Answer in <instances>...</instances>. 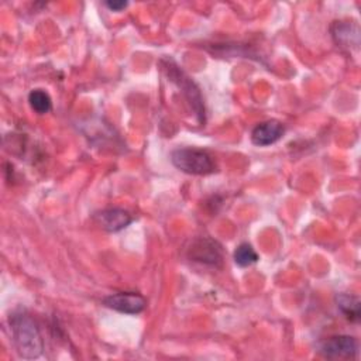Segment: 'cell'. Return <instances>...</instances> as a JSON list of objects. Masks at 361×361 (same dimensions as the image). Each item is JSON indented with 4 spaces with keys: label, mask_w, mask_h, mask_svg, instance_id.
<instances>
[{
    "label": "cell",
    "mask_w": 361,
    "mask_h": 361,
    "mask_svg": "<svg viewBox=\"0 0 361 361\" xmlns=\"http://www.w3.org/2000/svg\"><path fill=\"white\" fill-rule=\"evenodd\" d=\"M28 103L31 109L38 114H45L52 109L51 96L44 89H34L28 94Z\"/></svg>",
    "instance_id": "11"
},
{
    "label": "cell",
    "mask_w": 361,
    "mask_h": 361,
    "mask_svg": "<svg viewBox=\"0 0 361 361\" xmlns=\"http://www.w3.org/2000/svg\"><path fill=\"white\" fill-rule=\"evenodd\" d=\"M258 261V254L255 252V250L252 248L251 244L248 243H241L235 251H234V262L241 267H250L252 264H255Z\"/></svg>",
    "instance_id": "12"
},
{
    "label": "cell",
    "mask_w": 361,
    "mask_h": 361,
    "mask_svg": "<svg viewBox=\"0 0 361 361\" xmlns=\"http://www.w3.org/2000/svg\"><path fill=\"white\" fill-rule=\"evenodd\" d=\"M104 6L111 10V11H121L123 8H126L128 6V1H123V0H113V1H106Z\"/></svg>",
    "instance_id": "13"
},
{
    "label": "cell",
    "mask_w": 361,
    "mask_h": 361,
    "mask_svg": "<svg viewBox=\"0 0 361 361\" xmlns=\"http://www.w3.org/2000/svg\"><path fill=\"white\" fill-rule=\"evenodd\" d=\"M161 66L166 73L168 79L179 87L186 102L190 104V109L193 110V114L196 116L197 121L204 123V104L196 83L179 68V65L173 59L164 58L161 61Z\"/></svg>",
    "instance_id": "2"
},
{
    "label": "cell",
    "mask_w": 361,
    "mask_h": 361,
    "mask_svg": "<svg viewBox=\"0 0 361 361\" xmlns=\"http://www.w3.org/2000/svg\"><path fill=\"white\" fill-rule=\"evenodd\" d=\"M331 37L334 42L348 51L360 48V28L354 21H334L331 25Z\"/></svg>",
    "instance_id": "8"
},
{
    "label": "cell",
    "mask_w": 361,
    "mask_h": 361,
    "mask_svg": "<svg viewBox=\"0 0 361 361\" xmlns=\"http://www.w3.org/2000/svg\"><path fill=\"white\" fill-rule=\"evenodd\" d=\"M285 133V127L278 120H267L257 124L251 131V141L258 147H268L275 144Z\"/></svg>",
    "instance_id": "9"
},
{
    "label": "cell",
    "mask_w": 361,
    "mask_h": 361,
    "mask_svg": "<svg viewBox=\"0 0 361 361\" xmlns=\"http://www.w3.org/2000/svg\"><path fill=\"white\" fill-rule=\"evenodd\" d=\"M319 351L327 358H355L358 355V341L353 336H333L322 341Z\"/></svg>",
    "instance_id": "5"
},
{
    "label": "cell",
    "mask_w": 361,
    "mask_h": 361,
    "mask_svg": "<svg viewBox=\"0 0 361 361\" xmlns=\"http://www.w3.org/2000/svg\"><path fill=\"white\" fill-rule=\"evenodd\" d=\"M10 329L16 351L21 358L34 360L42 354V336L31 316L25 313L13 314L10 317Z\"/></svg>",
    "instance_id": "1"
},
{
    "label": "cell",
    "mask_w": 361,
    "mask_h": 361,
    "mask_svg": "<svg viewBox=\"0 0 361 361\" xmlns=\"http://www.w3.org/2000/svg\"><path fill=\"white\" fill-rule=\"evenodd\" d=\"M336 305L340 312L353 323H358L361 319V302L357 296L348 293H338L336 296Z\"/></svg>",
    "instance_id": "10"
},
{
    "label": "cell",
    "mask_w": 361,
    "mask_h": 361,
    "mask_svg": "<svg viewBox=\"0 0 361 361\" xmlns=\"http://www.w3.org/2000/svg\"><path fill=\"white\" fill-rule=\"evenodd\" d=\"M103 305L124 314H138L145 309L147 300L142 295L135 292H116L106 296Z\"/></svg>",
    "instance_id": "6"
},
{
    "label": "cell",
    "mask_w": 361,
    "mask_h": 361,
    "mask_svg": "<svg viewBox=\"0 0 361 361\" xmlns=\"http://www.w3.org/2000/svg\"><path fill=\"white\" fill-rule=\"evenodd\" d=\"M93 220L100 228L109 233H116L126 228L133 221V217L124 209L110 207V209H104L94 213Z\"/></svg>",
    "instance_id": "7"
},
{
    "label": "cell",
    "mask_w": 361,
    "mask_h": 361,
    "mask_svg": "<svg viewBox=\"0 0 361 361\" xmlns=\"http://www.w3.org/2000/svg\"><path fill=\"white\" fill-rule=\"evenodd\" d=\"M171 162L179 171L189 175H209L216 171V164L207 151L199 148H176L171 154Z\"/></svg>",
    "instance_id": "3"
},
{
    "label": "cell",
    "mask_w": 361,
    "mask_h": 361,
    "mask_svg": "<svg viewBox=\"0 0 361 361\" xmlns=\"http://www.w3.org/2000/svg\"><path fill=\"white\" fill-rule=\"evenodd\" d=\"M188 257L192 261L204 264V265H213L219 267L223 261V252L221 245L209 237H200L192 243L188 251Z\"/></svg>",
    "instance_id": "4"
}]
</instances>
